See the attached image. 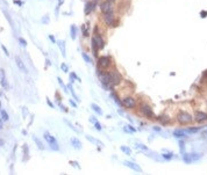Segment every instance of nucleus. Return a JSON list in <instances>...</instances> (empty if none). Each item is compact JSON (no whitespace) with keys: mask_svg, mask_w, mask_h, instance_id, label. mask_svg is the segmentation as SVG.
Masks as SVG:
<instances>
[{"mask_svg":"<svg viewBox=\"0 0 207 175\" xmlns=\"http://www.w3.org/2000/svg\"><path fill=\"white\" fill-rule=\"evenodd\" d=\"M102 20H104V22H105V25H106L107 27H110V28H115V27H118L119 23H120V21L116 19V15H115L114 11L104 14V15H102Z\"/></svg>","mask_w":207,"mask_h":175,"instance_id":"1","label":"nucleus"},{"mask_svg":"<svg viewBox=\"0 0 207 175\" xmlns=\"http://www.w3.org/2000/svg\"><path fill=\"white\" fill-rule=\"evenodd\" d=\"M113 65V59L110 56H101L97 60V67L100 70H108Z\"/></svg>","mask_w":207,"mask_h":175,"instance_id":"2","label":"nucleus"},{"mask_svg":"<svg viewBox=\"0 0 207 175\" xmlns=\"http://www.w3.org/2000/svg\"><path fill=\"white\" fill-rule=\"evenodd\" d=\"M176 119H177L178 123H179V124H182V125H186V124L191 123V122L193 121L192 116L190 115L188 113H186V111H179V113L177 114Z\"/></svg>","mask_w":207,"mask_h":175,"instance_id":"3","label":"nucleus"},{"mask_svg":"<svg viewBox=\"0 0 207 175\" xmlns=\"http://www.w3.org/2000/svg\"><path fill=\"white\" fill-rule=\"evenodd\" d=\"M140 111H141V114H142L144 117H147L148 119H156L155 113L152 111L151 107L149 106V104H147V103L141 104V106H140Z\"/></svg>","mask_w":207,"mask_h":175,"instance_id":"4","label":"nucleus"},{"mask_svg":"<svg viewBox=\"0 0 207 175\" xmlns=\"http://www.w3.org/2000/svg\"><path fill=\"white\" fill-rule=\"evenodd\" d=\"M121 106L126 109H135L137 106L136 99L133 96H126V97L121 99Z\"/></svg>","mask_w":207,"mask_h":175,"instance_id":"5","label":"nucleus"},{"mask_svg":"<svg viewBox=\"0 0 207 175\" xmlns=\"http://www.w3.org/2000/svg\"><path fill=\"white\" fill-rule=\"evenodd\" d=\"M43 137H44V139L47 141V143H48V145L50 146L51 150H54V151H58V150H59V146H58V143H57V139H56L54 136H51L49 132H44Z\"/></svg>","mask_w":207,"mask_h":175,"instance_id":"6","label":"nucleus"},{"mask_svg":"<svg viewBox=\"0 0 207 175\" xmlns=\"http://www.w3.org/2000/svg\"><path fill=\"white\" fill-rule=\"evenodd\" d=\"M110 78H111V85L113 87L118 86L122 82V76L120 74V72L118 70H112V71H110Z\"/></svg>","mask_w":207,"mask_h":175,"instance_id":"7","label":"nucleus"},{"mask_svg":"<svg viewBox=\"0 0 207 175\" xmlns=\"http://www.w3.org/2000/svg\"><path fill=\"white\" fill-rule=\"evenodd\" d=\"M100 11L102 14H106V13H110V12H113L114 11V3H111V1H102L100 4Z\"/></svg>","mask_w":207,"mask_h":175,"instance_id":"8","label":"nucleus"},{"mask_svg":"<svg viewBox=\"0 0 207 175\" xmlns=\"http://www.w3.org/2000/svg\"><path fill=\"white\" fill-rule=\"evenodd\" d=\"M95 5H97V1H87L85 4V8H84V12H85V15H90L94 9H95Z\"/></svg>","mask_w":207,"mask_h":175,"instance_id":"9","label":"nucleus"},{"mask_svg":"<svg viewBox=\"0 0 207 175\" xmlns=\"http://www.w3.org/2000/svg\"><path fill=\"white\" fill-rule=\"evenodd\" d=\"M194 119L198 122V123H202V122H206V121H207V113L197 110V111L194 113Z\"/></svg>","mask_w":207,"mask_h":175,"instance_id":"10","label":"nucleus"},{"mask_svg":"<svg viewBox=\"0 0 207 175\" xmlns=\"http://www.w3.org/2000/svg\"><path fill=\"white\" fill-rule=\"evenodd\" d=\"M124 165L125 166H127L128 168H130L132 170H135V172H141L142 169H141V167L137 165V164H135V162H133V161H128V160H125L124 161Z\"/></svg>","mask_w":207,"mask_h":175,"instance_id":"11","label":"nucleus"},{"mask_svg":"<svg viewBox=\"0 0 207 175\" xmlns=\"http://www.w3.org/2000/svg\"><path fill=\"white\" fill-rule=\"evenodd\" d=\"M0 84H1V86L4 87L5 89H8V82H7V80H6L4 70H0Z\"/></svg>","mask_w":207,"mask_h":175,"instance_id":"12","label":"nucleus"},{"mask_svg":"<svg viewBox=\"0 0 207 175\" xmlns=\"http://www.w3.org/2000/svg\"><path fill=\"white\" fill-rule=\"evenodd\" d=\"M86 139H87L90 143L97 145V146H99V147H102V146H104V143H102V142H100L99 139H97V138H93V137L90 136V135H86Z\"/></svg>","mask_w":207,"mask_h":175,"instance_id":"13","label":"nucleus"},{"mask_svg":"<svg viewBox=\"0 0 207 175\" xmlns=\"http://www.w3.org/2000/svg\"><path fill=\"white\" fill-rule=\"evenodd\" d=\"M15 63H16V65H18V67H19V70L20 71H22V72H27V67H26V65H25V63L22 62V59L20 58V57H15Z\"/></svg>","mask_w":207,"mask_h":175,"instance_id":"14","label":"nucleus"},{"mask_svg":"<svg viewBox=\"0 0 207 175\" xmlns=\"http://www.w3.org/2000/svg\"><path fill=\"white\" fill-rule=\"evenodd\" d=\"M71 145H72L76 150H81V148H83V144H81V142L79 141L77 137H72V138H71Z\"/></svg>","mask_w":207,"mask_h":175,"instance_id":"15","label":"nucleus"},{"mask_svg":"<svg viewBox=\"0 0 207 175\" xmlns=\"http://www.w3.org/2000/svg\"><path fill=\"white\" fill-rule=\"evenodd\" d=\"M200 158V154L199 155H193V153L192 154H187V155H185L184 156V161L185 162H192L193 160H197V159H199Z\"/></svg>","mask_w":207,"mask_h":175,"instance_id":"16","label":"nucleus"},{"mask_svg":"<svg viewBox=\"0 0 207 175\" xmlns=\"http://www.w3.org/2000/svg\"><path fill=\"white\" fill-rule=\"evenodd\" d=\"M174 136L176 138H184V137H186V131H184V130H176L174 132Z\"/></svg>","mask_w":207,"mask_h":175,"instance_id":"17","label":"nucleus"},{"mask_svg":"<svg viewBox=\"0 0 207 175\" xmlns=\"http://www.w3.org/2000/svg\"><path fill=\"white\" fill-rule=\"evenodd\" d=\"M81 32H83V36H84V37H87V36H89V23L81 26Z\"/></svg>","mask_w":207,"mask_h":175,"instance_id":"18","label":"nucleus"},{"mask_svg":"<svg viewBox=\"0 0 207 175\" xmlns=\"http://www.w3.org/2000/svg\"><path fill=\"white\" fill-rule=\"evenodd\" d=\"M111 97L115 101V103H116V104H119V106H121V100H120L119 95H118L115 92H112V93H111Z\"/></svg>","mask_w":207,"mask_h":175,"instance_id":"19","label":"nucleus"},{"mask_svg":"<svg viewBox=\"0 0 207 175\" xmlns=\"http://www.w3.org/2000/svg\"><path fill=\"white\" fill-rule=\"evenodd\" d=\"M91 108H92V110H93L94 113H97L98 115H102V110L100 109V107L98 106V104L92 103V104H91Z\"/></svg>","mask_w":207,"mask_h":175,"instance_id":"20","label":"nucleus"},{"mask_svg":"<svg viewBox=\"0 0 207 175\" xmlns=\"http://www.w3.org/2000/svg\"><path fill=\"white\" fill-rule=\"evenodd\" d=\"M201 130V127H194V128H187L186 129V132L187 133H194V132H198Z\"/></svg>","mask_w":207,"mask_h":175,"instance_id":"21","label":"nucleus"},{"mask_svg":"<svg viewBox=\"0 0 207 175\" xmlns=\"http://www.w3.org/2000/svg\"><path fill=\"white\" fill-rule=\"evenodd\" d=\"M120 150H121L126 155H130L132 154V150L129 147H127V146H121V147H120Z\"/></svg>","mask_w":207,"mask_h":175,"instance_id":"22","label":"nucleus"},{"mask_svg":"<svg viewBox=\"0 0 207 175\" xmlns=\"http://www.w3.org/2000/svg\"><path fill=\"white\" fill-rule=\"evenodd\" d=\"M157 119L161 121L163 124H165V123H168V122H170V117H168V116H158Z\"/></svg>","mask_w":207,"mask_h":175,"instance_id":"23","label":"nucleus"},{"mask_svg":"<svg viewBox=\"0 0 207 175\" xmlns=\"http://www.w3.org/2000/svg\"><path fill=\"white\" fill-rule=\"evenodd\" d=\"M124 131H125V132H129V133H132V132H135L136 130H135V128H133L132 125H126V127L124 128Z\"/></svg>","mask_w":207,"mask_h":175,"instance_id":"24","label":"nucleus"},{"mask_svg":"<svg viewBox=\"0 0 207 175\" xmlns=\"http://www.w3.org/2000/svg\"><path fill=\"white\" fill-rule=\"evenodd\" d=\"M77 36V28L75 26H71V38L75 40Z\"/></svg>","mask_w":207,"mask_h":175,"instance_id":"25","label":"nucleus"},{"mask_svg":"<svg viewBox=\"0 0 207 175\" xmlns=\"http://www.w3.org/2000/svg\"><path fill=\"white\" fill-rule=\"evenodd\" d=\"M81 56H83V58H84V60H85L86 63H89V64H91V63H92L91 58L89 57V55L86 54V52H83V54H81Z\"/></svg>","mask_w":207,"mask_h":175,"instance_id":"26","label":"nucleus"},{"mask_svg":"<svg viewBox=\"0 0 207 175\" xmlns=\"http://www.w3.org/2000/svg\"><path fill=\"white\" fill-rule=\"evenodd\" d=\"M1 119L5 121V122L9 119V116H8V114H7L5 110H1Z\"/></svg>","mask_w":207,"mask_h":175,"instance_id":"27","label":"nucleus"},{"mask_svg":"<svg viewBox=\"0 0 207 175\" xmlns=\"http://www.w3.org/2000/svg\"><path fill=\"white\" fill-rule=\"evenodd\" d=\"M61 68H62V71L64 72V73H66V72H69V67H67V65L65 64V63H63L62 65H61Z\"/></svg>","mask_w":207,"mask_h":175,"instance_id":"28","label":"nucleus"},{"mask_svg":"<svg viewBox=\"0 0 207 175\" xmlns=\"http://www.w3.org/2000/svg\"><path fill=\"white\" fill-rule=\"evenodd\" d=\"M70 79H71V82H73L76 79H77L78 81H80V79L77 77V74H76V73H71V74H70Z\"/></svg>","mask_w":207,"mask_h":175,"instance_id":"29","label":"nucleus"},{"mask_svg":"<svg viewBox=\"0 0 207 175\" xmlns=\"http://www.w3.org/2000/svg\"><path fill=\"white\" fill-rule=\"evenodd\" d=\"M163 155V158H165V159H171L172 156H174V154H172V152H169V153H164V154H162Z\"/></svg>","mask_w":207,"mask_h":175,"instance_id":"30","label":"nucleus"},{"mask_svg":"<svg viewBox=\"0 0 207 175\" xmlns=\"http://www.w3.org/2000/svg\"><path fill=\"white\" fill-rule=\"evenodd\" d=\"M57 44L59 45V48H61V50H62V52H63V56H65V48H64V42H58Z\"/></svg>","mask_w":207,"mask_h":175,"instance_id":"31","label":"nucleus"},{"mask_svg":"<svg viewBox=\"0 0 207 175\" xmlns=\"http://www.w3.org/2000/svg\"><path fill=\"white\" fill-rule=\"evenodd\" d=\"M34 141H35V142H36L37 146H39V147H40L41 150H44V147H43V145H42V143H41L40 141H37V138H36V137H34Z\"/></svg>","mask_w":207,"mask_h":175,"instance_id":"32","label":"nucleus"},{"mask_svg":"<svg viewBox=\"0 0 207 175\" xmlns=\"http://www.w3.org/2000/svg\"><path fill=\"white\" fill-rule=\"evenodd\" d=\"M94 128H95V129H97L98 131H101V129H102V128H101V124L99 123V122H98V121H97V122H95V123H94Z\"/></svg>","mask_w":207,"mask_h":175,"instance_id":"33","label":"nucleus"},{"mask_svg":"<svg viewBox=\"0 0 207 175\" xmlns=\"http://www.w3.org/2000/svg\"><path fill=\"white\" fill-rule=\"evenodd\" d=\"M19 42H20V44H21L22 46H27V42H26V40H23L22 37L19 38Z\"/></svg>","mask_w":207,"mask_h":175,"instance_id":"34","label":"nucleus"},{"mask_svg":"<svg viewBox=\"0 0 207 175\" xmlns=\"http://www.w3.org/2000/svg\"><path fill=\"white\" fill-rule=\"evenodd\" d=\"M70 164H71V166H73V167H77L78 169H80V168H81V167L78 165V162H77V161H70Z\"/></svg>","mask_w":207,"mask_h":175,"instance_id":"35","label":"nucleus"},{"mask_svg":"<svg viewBox=\"0 0 207 175\" xmlns=\"http://www.w3.org/2000/svg\"><path fill=\"white\" fill-rule=\"evenodd\" d=\"M136 146H137V148H141V150H148V147H147V146H144L143 144H137Z\"/></svg>","mask_w":207,"mask_h":175,"instance_id":"36","label":"nucleus"},{"mask_svg":"<svg viewBox=\"0 0 207 175\" xmlns=\"http://www.w3.org/2000/svg\"><path fill=\"white\" fill-rule=\"evenodd\" d=\"M97 121H98V119L95 118V116H91V117H90V122H91V123H93V124H94Z\"/></svg>","mask_w":207,"mask_h":175,"instance_id":"37","label":"nucleus"},{"mask_svg":"<svg viewBox=\"0 0 207 175\" xmlns=\"http://www.w3.org/2000/svg\"><path fill=\"white\" fill-rule=\"evenodd\" d=\"M1 48H3V50L5 51V54H6V56H9V52H8V50L6 49V46H5V45H1Z\"/></svg>","mask_w":207,"mask_h":175,"instance_id":"38","label":"nucleus"},{"mask_svg":"<svg viewBox=\"0 0 207 175\" xmlns=\"http://www.w3.org/2000/svg\"><path fill=\"white\" fill-rule=\"evenodd\" d=\"M47 103L49 104V106H50L51 108H54V104H53V102H51V101H50L49 99H47Z\"/></svg>","mask_w":207,"mask_h":175,"instance_id":"39","label":"nucleus"},{"mask_svg":"<svg viewBox=\"0 0 207 175\" xmlns=\"http://www.w3.org/2000/svg\"><path fill=\"white\" fill-rule=\"evenodd\" d=\"M70 103H71V106H72V107H75V108H77V103H75V102H73V101H72V100H70Z\"/></svg>","mask_w":207,"mask_h":175,"instance_id":"40","label":"nucleus"},{"mask_svg":"<svg viewBox=\"0 0 207 175\" xmlns=\"http://www.w3.org/2000/svg\"><path fill=\"white\" fill-rule=\"evenodd\" d=\"M14 3H15L16 5H22V1H19V0H15Z\"/></svg>","mask_w":207,"mask_h":175,"instance_id":"41","label":"nucleus"},{"mask_svg":"<svg viewBox=\"0 0 207 175\" xmlns=\"http://www.w3.org/2000/svg\"><path fill=\"white\" fill-rule=\"evenodd\" d=\"M201 14H202V16H207V12L205 13V12H201Z\"/></svg>","mask_w":207,"mask_h":175,"instance_id":"42","label":"nucleus"},{"mask_svg":"<svg viewBox=\"0 0 207 175\" xmlns=\"http://www.w3.org/2000/svg\"><path fill=\"white\" fill-rule=\"evenodd\" d=\"M4 145V141H0V146H3Z\"/></svg>","mask_w":207,"mask_h":175,"instance_id":"43","label":"nucleus"},{"mask_svg":"<svg viewBox=\"0 0 207 175\" xmlns=\"http://www.w3.org/2000/svg\"><path fill=\"white\" fill-rule=\"evenodd\" d=\"M107 1H111V3H115L116 0H107Z\"/></svg>","mask_w":207,"mask_h":175,"instance_id":"44","label":"nucleus"},{"mask_svg":"<svg viewBox=\"0 0 207 175\" xmlns=\"http://www.w3.org/2000/svg\"><path fill=\"white\" fill-rule=\"evenodd\" d=\"M206 135H207V131H205V136H206Z\"/></svg>","mask_w":207,"mask_h":175,"instance_id":"45","label":"nucleus"},{"mask_svg":"<svg viewBox=\"0 0 207 175\" xmlns=\"http://www.w3.org/2000/svg\"><path fill=\"white\" fill-rule=\"evenodd\" d=\"M206 103H207V102H206Z\"/></svg>","mask_w":207,"mask_h":175,"instance_id":"46","label":"nucleus"}]
</instances>
